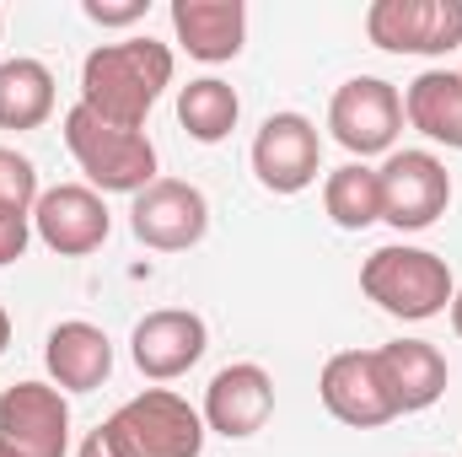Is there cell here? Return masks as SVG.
<instances>
[{
  "mask_svg": "<svg viewBox=\"0 0 462 457\" xmlns=\"http://www.w3.org/2000/svg\"><path fill=\"white\" fill-rule=\"evenodd\" d=\"M403 118L425 140L462 151V70H425V76H414L409 92H403Z\"/></svg>",
  "mask_w": 462,
  "mask_h": 457,
  "instance_id": "obj_18",
  "label": "cell"
},
{
  "mask_svg": "<svg viewBox=\"0 0 462 457\" xmlns=\"http://www.w3.org/2000/svg\"><path fill=\"white\" fill-rule=\"evenodd\" d=\"M172 33L205 65L236 60L247 38V5L242 0H172Z\"/></svg>",
  "mask_w": 462,
  "mask_h": 457,
  "instance_id": "obj_16",
  "label": "cell"
},
{
  "mask_svg": "<svg viewBox=\"0 0 462 457\" xmlns=\"http://www.w3.org/2000/svg\"><path fill=\"white\" fill-rule=\"evenodd\" d=\"M236 118H242V103H236V92H231L221 76H199V81H189V87L178 92V124H183L199 145L226 140L231 129H236Z\"/></svg>",
  "mask_w": 462,
  "mask_h": 457,
  "instance_id": "obj_20",
  "label": "cell"
},
{
  "mask_svg": "<svg viewBox=\"0 0 462 457\" xmlns=\"http://www.w3.org/2000/svg\"><path fill=\"white\" fill-rule=\"evenodd\" d=\"M0 442L22 457H65L70 447V404L49 382H16L0 393Z\"/></svg>",
  "mask_w": 462,
  "mask_h": 457,
  "instance_id": "obj_11",
  "label": "cell"
},
{
  "mask_svg": "<svg viewBox=\"0 0 462 457\" xmlns=\"http://www.w3.org/2000/svg\"><path fill=\"white\" fill-rule=\"evenodd\" d=\"M376 183H382V221L398 231L436 227L452 205V173L430 151H393L376 167Z\"/></svg>",
  "mask_w": 462,
  "mask_h": 457,
  "instance_id": "obj_5",
  "label": "cell"
},
{
  "mask_svg": "<svg viewBox=\"0 0 462 457\" xmlns=\"http://www.w3.org/2000/svg\"><path fill=\"white\" fill-rule=\"evenodd\" d=\"M318 393H323V409H328L334 420L355 425V431H376V425L398 420L393 393H387L382 366H376V350H339V355L323 366Z\"/></svg>",
  "mask_w": 462,
  "mask_h": 457,
  "instance_id": "obj_12",
  "label": "cell"
},
{
  "mask_svg": "<svg viewBox=\"0 0 462 457\" xmlns=\"http://www.w3.org/2000/svg\"><path fill=\"white\" fill-rule=\"evenodd\" d=\"M38 194H43L38 189V167L22 151L0 145V221H32Z\"/></svg>",
  "mask_w": 462,
  "mask_h": 457,
  "instance_id": "obj_22",
  "label": "cell"
},
{
  "mask_svg": "<svg viewBox=\"0 0 462 457\" xmlns=\"http://www.w3.org/2000/svg\"><path fill=\"white\" fill-rule=\"evenodd\" d=\"M360 291L387 318H403V323H425L447 312V302L457 296L447 258L430 247H376L360 264Z\"/></svg>",
  "mask_w": 462,
  "mask_h": 457,
  "instance_id": "obj_3",
  "label": "cell"
},
{
  "mask_svg": "<svg viewBox=\"0 0 462 457\" xmlns=\"http://www.w3.org/2000/svg\"><path fill=\"white\" fill-rule=\"evenodd\" d=\"M167 87H172V49L156 38L103 43L81 65V103L118 129H140Z\"/></svg>",
  "mask_w": 462,
  "mask_h": 457,
  "instance_id": "obj_1",
  "label": "cell"
},
{
  "mask_svg": "<svg viewBox=\"0 0 462 457\" xmlns=\"http://www.w3.org/2000/svg\"><path fill=\"white\" fill-rule=\"evenodd\" d=\"M205 431L226 436V442H247L269 425L274 415V382L263 366L253 360H236V366H221L205 387Z\"/></svg>",
  "mask_w": 462,
  "mask_h": 457,
  "instance_id": "obj_13",
  "label": "cell"
},
{
  "mask_svg": "<svg viewBox=\"0 0 462 457\" xmlns=\"http://www.w3.org/2000/svg\"><path fill=\"white\" fill-rule=\"evenodd\" d=\"M323 167V140L307 114H269L253 135V173L269 194H301L318 183Z\"/></svg>",
  "mask_w": 462,
  "mask_h": 457,
  "instance_id": "obj_8",
  "label": "cell"
},
{
  "mask_svg": "<svg viewBox=\"0 0 462 457\" xmlns=\"http://www.w3.org/2000/svg\"><path fill=\"white\" fill-rule=\"evenodd\" d=\"M76 457H118V452L108 447V436H103V431H92V436L81 442V452H76Z\"/></svg>",
  "mask_w": 462,
  "mask_h": 457,
  "instance_id": "obj_25",
  "label": "cell"
},
{
  "mask_svg": "<svg viewBox=\"0 0 462 457\" xmlns=\"http://www.w3.org/2000/svg\"><path fill=\"white\" fill-rule=\"evenodd\" d=\"M0 457H22V452H16V447H5V442H0Z\"/></svg>",
  "mask_w": 462,
  "mask_h": 457,
  "instance_id": "obj_28",
  "label": "cell"
},
{
  "mask_svg": "<svg viewBox=\"0 0 462 457\" xmlns=\"http://www.w3.org/2000/svg\"><path fill=\"white\" fill-rule=\"evenodd\" d=\"M205 344H210V334H205V318H199V312L162 307V312H145V318L134 323V334H129V355H134L140 377H151V382H172V377H183L189 366H199Z\"/></svg>",
  "mask_w": 462,
  "mask_h": 457,
  "instance_id": "obj_14",
  "label": "cell"
},
{
  "mask_svg": "<svg viewBox=\"0 0 462 457\" xmlns=\"http://www.w3.org/2000/svg\"><path fill=\"white\" fill-rule=\"evenodd\" d=\"M92 22H103V27H129V22H140L145 16V0H124V5H103V0H87L81 5Z\"/></svg>",
  "mask_w": 462,
  "mask_h": 457,
  "instance_id": "obj_23",
  "label": "cell"
},
{
  "mask_svg": "<svg viewBox=\"0 0 462 457\" xmlns=\"http://www.w3.org/2000/svg\"><path fill=\"white\" fill-rule=\"evenodd\" d=\"M376 366H382V382H387L398 415H420V409H430L447 393V355L430 340L382 344L376 350Z\"/></svg>",
  "mask_w": 462,
  "mask_h": 457,
  "instance_id": "obj_15",
  "label": "cell"
},
{
  "mask_svg": "<svg viewBox=\"0 0 462 457\" xmlns=\"http://www.w3.org/2000/svg\"><path fill=\"white\" fill-rule=\"evenodd\" d=\"M5 344H11V312L0 307V355H5Z\"/></svg>",
  "mask_w": 462,
  "mask_h": 457,
  "instance_id": "obj_26",
  "label": "cell"
},
{
  "mask_svg": "<svg viewBox=\"0 0 462 457\" xmlns=\"http://www.w3.org/2000/svg\"><path fill=\"white\" fill-rule=\"evenodd\" d=\"M129 227H134V237H140L145 247H156V253H183V247H194V242L210 231V205H205V194H199L194 183H183V178H156L151 189L134 194Z\"/></svg>",
  "mask_w": 462,
  "mask_h": 457,
  "instance_id": "obj_9",
  "label": "cell"
},
{
  "mask_svg": "<svg viewBox=\"0 0 462 457\" xmlns=\"http://www.w3.org/2000/svg\"><path fill=\"white\" fill-rule=\"evenodd\" d=\"M328 129L355 156H376V151L393 156V140L403 129V98H398V87L382 81V76L345 81L334 92V103H328Z\"/></svg>",
  "mask_w": 462,
  "mask_h": 457,
  "instance_id": "obj_7",
  "label": "cell"
},
{
  "mask_svg": "<svg viewBox=\"0 0 462 457\" xmlns=\"http://www.w3.org/2000/svg\"><path fill=\"white\" fill-rule=\"evenodd\" d=\"M27 237H32L27 221H0V264H16L27 253Z\"/></svg>",
  "mask_w": 462,
  "mask_h": 457,
  "instance_id": "obj_24",
  "label": "cell"
},
{
  "mask_svg": "<svg viewBox=\"0 0 462 457\" xmlns=\"http://www.w3.org/2000/svg\"><path fill=\"white\" fill-rule=\"evenodd\" d=\"M54 114V76L38 60H5L0 65V129H38Z\"/></svg>",
  "mask_w": 462,
  "mask_h": 457,
  "instance_id": "obj_19",
  "label": "cell"
},
{
  "mask_svg": "<svg viewBox=\"0 0 462 457\" xmlns=\"http://www.w3.org/2000/svg\"><path fill=\"white\" fill-rule=\"evenodd\" d=\"M43 360H49V377H54L60 393H92V387H103L108 371H114V344H108V334H103L97 323L70 318V323H60V329L49 334Z\"/></svg>",
  "mask_w": 462,
  "mask_h": 457,
  "instance_id": "obj_17",
  "label": "cell"
},
{
  "mask_svg": "<svg viewBox=\"0 0 462 457\" xmlns=\"http://www.w3.org/2000/svg\"><path fill=\"white\" fill-rule=\"evenodd\" d=\"M0 27H5V16H0Z\"/></svg>",
  "mask_w": 462,
  "mask_h": 457,
  "instance_id": "obj_29",
  "label": "cell"
},
{
  "mask_svg": "<svg viewBox=\"0 0 462 457\" xmlns=\"http://www.w3.org/2000/svg\"><path fill=\"white\" fill-rule=\"evenodd\" d=\"M65 145L97 194H140L156 183V145L140 129H118L108 118H97L87 103L65 114Z\"/></svg>",
  "mask_w": 462,
  "mask_h": 457,
  "instance_id": "obj_4",
  "label": "cell"
},
{
  "mask_svg": "<svg viewBox=\"0 0 462 457\" xmlns=\"http://www.w3.org/2000/svg\"><path fill=\"white\" fill-rule=\"evenodd\" d=\"M452 329H457V340H462V291L452 296Z\"/></svg>",
  "mask_w": 462,
  "mask_h": 457,
  "instance_id": "obj_27",
  "label": "cell"
},
{
  "mask_svg": "<svg viewBox=\"0 0 462 457\" xmlns=\"http://www.w3.org/2000/svg\"><path fill=\"white\" fill-rule=\"evenodd\" d=\"M323 210H328L334 227H345V231H365L371 221H382V183H376V167L349 162L339 173H328V183H323Z\"/></svg>",
  "mask_w": 462,
  "mask_h": 457,
  "instance_id": "obj_21",
  "label": "cell"
},
{
  "mask_svg": "<svg viewBox=\"0 0 462 457\" xmlns=\"http://www.w3.org/2000/svg\"><path fill=\"white\" fill-rule=\"evenodd\" d=\"M108 205H103V194L97 189H87V183H54V189H43L38 194V205H32V231H38V242L43 247H54L60 258H87V253H97L103 242H108Z\"/></svg>",
  "mask_w": 462,
  "mask_h": 457,
  "instance_id": "obj_10",
  "label": "cell"
},
{
  "mask_svg": "<svg viewBox=\"0 0 462 457\" xmlns=\"http://www.w3.org/2000/svg\"><path fill=\"white\" fill-rule=\"evenodd\" d=\"M365 38L387 54H447L462 43V0H376Z\"/></svg>",
  "mask_w": 462,
  "mask_h": 457,
  "instance_id": "obj_6",
  "label": "cell"
},
{
  "mask_svg": "<svg viewBox=\"0 0 462 457\" xmlns=\"http://www.w3.org/2000/svg\"><path fill=\"white\" fill-rule=\"evenodd\" d=\"M97 431L108 436V447L118 457H199L205 452V415L189 398L167 393V387L134 393Z\"/></svg>",
  "mask_w": 462,
  "mask_h": 457,
  "instance_id": "obj_2",
  "label": "cell"
}]
</instances>
